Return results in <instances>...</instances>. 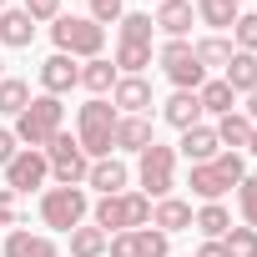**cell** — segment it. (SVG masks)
Masks as SVG:
<instances>
[{
    "mask_svg": "<svg viewBox=\"0 0 257 257\" xmlns=\"http://www.w3.org/2000/svg\"><path fill=\"white\" fill-rule=\"evenodd\" d=\"M41 86H46V96H66L71 86H81V66L56 51L51 61H41Z\"/></svg>",
    "mask_w": 257,
    "mask_h": 257,
    "instance_id": "12",
    "label": "cell"
},
{
    "mask_svg": "<svg viewBox=\"0 0 257 257\" xmlns=\"http://www.w3.org/2000/svg\"><path fill=\"white\" fill-rule=\"evenodd\" d=\"M177 152H182L192 167H202V162H212V157L222 152V142H217V132H212V126H187V132H182V142H177Z\"/></svg>",
    "mask_w": 257,
    "mask_h": 257,
    "instance_id": "16",
    "label": "cell"
},
{
    "mask_svg": "<svg viewBox=\"0 0 257 257\" xmlns=\"http://www.w3.org/2000/svg\"><path fill=\"white\" fill-rule=\"evenodd\" d=\"M247 121L257 126V91H247Z\"/></svg>",
    "mask_w": 257,
    "mask_h": 257,
    "instance_id": "40",
    "label": "cell"
},
{
    "mask_svg": "<svg viewBox=\"0 0 257 257\" xmlns=\"http://www.w3.org/2000/svg\"><path fill=\"white\" fill-rule=\"evenodd\" d=\"M116 81H121V71H116L106 56H96V61H86V66H81V86H86L91 96H106Z\"/></svg>",
    "mask_w": 257,
    "mask_h": 257,
    "instance_id": "24",
    "label": "cell"
},
{
    "mask_svg": "<svg viewBox=\"0 0 257 257\" xmlns=\"http://www.w3.org/2000/svg\"><path fill=\"white\" fill-rule=\"evenodd\" d=\"M197 101H202V111H212V116H227V111L237 106V91H232L227 81H202Z\"/></svg>",
    "mask_w": 257,
    "mask_h": 257,
    "instance_id": "27",
    "label": "cell"
},
{
    "mask_svg": "<svg viewBox=\"0 0 257 257\" xmlns=\"http://www.w3.org/2000/svg\"><path fill=\"white\" fill-rule=\"evenodd\" d=\"M197 257H227V252H222V242H202V247H197Z\"/></svg>",
    "mask_w": 257,
    "mask_h": 257,
    "instance_id": "39",
    "label": "cell"
},
{
    "mask_svg": "<svg viewBox=\"0 0 257 257\" xmlns=\"http://www.w3.org/2000/svg\"><path fill=\"white\" fill-rule=\"evenodd\" d=\"M16 217H21L16 192H11V187H0V227H16Z\"/></svg>",
    "mask_w": 257,
    "mask_h": 257,
    "instance_id": "37",
    "label": "cell"
},
{
    "mask_svg": "<svg viewBox=\"0 0 257 257\" xmlns=\"http://www.w3.org/2000/svg\"><path fill=\"white\" fill-rule=\"evenodd\" d=\"M126 182H132V172H126V162H116V157H101V162H91V172H86V187H96L101 197L126 192Z\"/></svg>",
    "mask_w": 257,
    "mask_h": 257,
    "instance_id": "14",
    "label": "cell"
},
{
    "mask_svg": "<svg viewBox=\"0 0 257 257\" xmlns=\"http://www.w3.org/2000/svg\"><path fill=\"white\" fill-rule=\"evenodd\" d=\"M152 222V197L147 192H116V197H101L96 202V227L111 237V232H137Z\"/></svg>",
    "mask_w": 257,
    "mask_h": 257,
    "instance_id": "5",
    "label": "cell"
},
{
    "mask_svg": "<svg viewBox=\"0 0 257 257\" xmlns=\"http://www.w3.org/2000/svg\"><path fill=\"white\" fill-rule=\"evenodd\" d=\"M111 66H116L121 76H142V71L152 66V46H126V41H121V46H116V61H111Z\"/></svg>",
    "mask_w": 257,
    "mask_h": 257,
    "instance_id": "31",
    "label": "cell"
},
{
    "mask_svg": "<svg viewBox=\"0 0 257 257\" xmlns=\"http://www.w3.org/2000/svg\"><path fill=\"white\" fill-rule=\"evenodd\" d=\"M242 16V0H197V21H207L212 31H232Z\"/></svg>",
    "mask_w": 257,
    "mask_h": 257,
    "instance_id": "23",
    "label": "cell"
},
{
    "mask_svg": "<svg viewBox=\"0 0 257 257\" xmlns=\"http://www.w3.org/2000/svg\"><path fill=\"white\" fill-rule=\"evenodd\" d=\"M26 106H31V86L16 81V76H6V81H0V116H21Z\"/></svg>",
    "mask_w": 257,
    "mask_h": 257,
    "instance_id": "30",
    "label": "cell"
},
{
    "mask_svg": "<svg viewBox=\"0 0 257 257\" xmlns=\"http://www.w3.org/2000/svg\"><path fill=\"white\" fill-rule=\"evenodd\" d=\"M192 51H197L202 71H227V61H232V51H237V46H232L227 36H207V41H197Z\"/></svg>",
    "mask_w": 257,
    "mask_h": 257,
    "instance_id": "25",
    "label": "cell"
},
{
    "mask_svg": "<svg viewBox=\"0 0 257 257\" xmlns=\"http://www.w3.org/2000/svg\"><path fill=\"white\" fill-rule=\"evenodd\" d=\"M152 227L157 232H187L192 227V202H182V197H162V202H152Z\"/></svg>",
    "mask_w": 257,
    "mask_h": 257,
    "instance_id": "18",
    "label": "cell"
},
{
    "mask_svg": "<svg viewBox=\"0 0 257 257\" xmlns=\"http://www.w3.org/2000/svg\"><path fill=\"white\" fill-rule=\"evenodd\" d=\"M237 207H242V222L257 232V177H242L237 182Z\"/></svg>",
    "mask_w": 257,
    "mask_h": 257,
    "instance_id": "34",
    "label": "cell"
},
{
    "mask_svg": "<svg viewBox=\"0 0 257 257\" xmlns=\"http://www.w3.org/2000/svg\"><path fill=\"white\" fill-rule=\"evenodd\" d=\"M162 121L177 126V132H187V126H202V101H197V91H172L167 106H162Z\"/></svg>",
    "mask_w": 257,
    "mask_h": 257,
    "instance_id": "17",
    "label": "cell"
},
{
    "mask_svg": "<svg viewBox=\"0 0 257 257\" xmlns=\"http://www.w3.org/2000/svg\"><path fill=\"white\" fill-rule=\"evenodd\" d=\"M106 232L101 227H76L71 232V257H106Z\"/></svg>",
    "mask_w": 257,
    "mask_h": 257,
    "instance_id": "29",
    "label": "cell"
},
{
    "mask_svg": "<svg viewBox=\"0 0 257 257\" xmlns=\"http://www.w3.org/2000/svg\"><path fill=\"white\" fill-rule=\"evenodd\" d=\"M111 106H116L121 116H147V111H152V81H147V76H121V81L111 86Z\"/></svg>",
    "mask_w": 257,
    "mask_h": 257,
    "instance_id": "11",
    "label": "cell"
},
{
    "mask_svg": "<svg viewBox=\"0 0 257 257\" xmlns=\"http://www.w3.org/2000/svg\"><path fill=\"white\" fill-rule=\"evenodd\" d=\"M61 121H66V106H61V96H31V106L16 116V142L21 147H31V152H46L51 147V137L61 132Z\"/></svg>",
    "mask_w": 257,
    "mask_h": 257,
    "instance_id": "2",
    "label": "cell"
},
{
    "mask_svg": "<svg viewBox=\"0 0 257 257\" xmlns=\"http://www.w3.org/2000/svg\"><path fill=\"white\" fill-rule=\"evenodd\" d=\"M222 252H227V257H257V232H252V227H232V232L222 237Z\"/></svg>",
    "mask_w": 257,
    "mask_h": 257,
    "instance_id": "32",
    "label": "cell"
},
{
    "mask_svg": "<svg viewBox=\"0 0 257 257\" xmlns=\"http://www.w3.org/2000/svg\"><path fill=\"white\" fill-rule=\"evenodd\" d=\"M31 21H56L61 16V0H26V6H21Z\"/></svg>",
    "mask_w": 257,
    "mask_h": 257,
    "instance_id": "36",
    "label": "cell"
},
{
    "mask_svg": "<svg viewBox=\"0 0 257 257\" xmlns=\"http://www.w3.org/2000/svg\"><path fill=\"white\" fill-rule=\"evenodd\" d=\"M152 21H157V31H167V41H187V31L197 21V6L192 0H162V11Z\"/></svg>",
    "mask_w": 257,
    "mask_h": 257,
    "instance_id": "13",
    "label": "cell"
},
{
    "mask_svg": "<svg viewBox=\"0 0 257 257\" xmlns=\"http://www.w3.org/2000/svg\"><path fill=\"white\" fill-rule=\"evenodd\" d=\"M192 227H197L207 242H222V237L232 232V212H227L222 202H207L202 212H192Z\"/></svg>",
    "mask_w": 257,
    "mask_h": 257,
    "instance_id": "22",
    "label": "cell"
},
{
    "mask_svg": "<svg viewBox=\"0 0 257 257\" xmlns=\"http://www.w3.org/2000/svg\"><path fill=\"white\" fill-rule=\"evenodd\" d=\"M46 177H51V162H46V152H31V147H21L11 162H6V187L21 197V192H36V187H46Z\"/></svg>",
    "mask_w": 257,
    "mask_h": 257,
    "instance_id": "9",
    "label": "cell"
},
{
    "mask_svg": "<svg viewBox=\"0 0 257 257\" xmlns=\"http://www.w3.org/2000/svg\"><path fill=\"white\" fill-rule=\"evenodd\" d=\"M232 46L257 56V11H242V16H237V26H232Z\"/></svg>",
    "mask_w": 257,
    "mask_h": 257,
    "instance_id": "33",
    "label": "cell"
},
{
    "mask_svg": "<svg viewBox=\"0 0 257 257\" xmlns=\"http://www.w3.org/2000/svg\"><path fill=\"white\" fill-rule=\"evenodd\" d=\"M0 252H6V257H61V252H56V242H51V237H41V232H11Z\"/></svg>",
    "mask_w": 257,
    "mask_h": 257,
    "instance_id": "21",
    "label": "cell"
},
{
    "mask_svg": "<svg viewBox=\"0 0 257 257\" xmlns=\"http://www.w3.org/2000/svg\"><path fill=\"white\" fill-rule=\"evenodd\" d=\"M152 142H157L152 116H121V121H116V147H121V152H137V157H142Z\"/></svg>",
    "mask_w": 257,
    "mask_h": 257,
    "instance_id": "15",
    "label": "cell"
},
{
    "mask_svg": "<svg viewBox=\"0 0 257 257\" xmlns=\"http://www.w3.org/2000/svg\"><path fill=\"white\" fill-rule=\"evenodd\" d=\"M0 81H6V61H0Z\"/></svg>",
    "mask_w": 257,
    "mask_h": 257,
    "instance_id": "41",
    "label": "cell"
},
{
    "mask_svg": "<svg viewBox=\"0 0 257 257\" xmlns=\"http://www.w3.org/2000/svg\"><path fill=\"white\" fill-rule=\"evenodd\" d=\"M116 26H121V41H126V46H152V31H157V21L142 16V11H126Z\"/></svg>",
    "mask_w": 257,
    "mask_h": 257,
    "instance_id": "28",
    "label": "cell"
},
{
    "mask_svg": "<svg viewBox=\"0 0 257 257\" xmlns=\"http://www.w3.org/2000/svg\"><path fill=\"white\" fill-rule=\"evenodd\" d=\"M106 257H172V252H167V232L137 227V232H111Z\"/></svg>",
    "mask_w": 257,
    "mask_h": 257,
    "instance_id": "10",
    "label": "cell"
},
{
    "mask_svg": "<svg viewBox=\"0 0 257 257\" xmlns=\"http://www.w3.org/2000/svg\"><path fill=\"white\" fill-rule=\"evenodd\" d=\"M86 6H91V21H96V26H111V21H121V16H126L121 0H86Z\"/></svg>",
    "mask_w": 257,
    "mask_h": 257,
    "instance_id": "35",
    "label": "cell"
},
{
    "mask_svg": "<svg viewBox=\"0 0 257 257\" xmlns=\"http://www.w3.org/2000/svg\"><path fill=\"white\" fill-rule=\"evenodd\" d=\"M116 121H121V111L106 101V96H91L81 111H76V142H81V152L91 157V162H101V157H111V147H116Z\"/></svg>",
    "mask_w": 257,
    "mask_h": 257,
    "instance_id": "1",
    "label": "cell"
},
{
    "mask_svg": "<svg viewBox=\"0 0 257 257\" xmlns=\"http://www.w3.org/2000/svg\"><path fill=\"white\" fill-rule=\"evenodd\" d=\"M212 132H217V142H222V147H232V152H237V147H247V142H252V121H247V116H237V111H227V116H217Z\"/></svg>",
    "mask_w": 257,
    "mask_h": 257,
    "instance_id": "26",
    "label": "cell"
},
{
    "mask_svg": "<svg viewBox=\"0 0 257 257\" xmlns=\"http://www.w3.org/2000/svg\"><path fill=\"white\" fill-rule=\"evenodd\" d=\"M31 41H36V21H31L21 6L0 11V46H11V51H26Z\"/></svg>",
    "mask_w": 257,
    "mask_h": 257,
    "instance_id": "19",
    "label": "cell"
},
{
    "mask_svg": "<svg viewBox=\"0 0 257 257\" xmlns=\"http://www.w3.org/2000/svg\"><path fill=\"white\" fill-rule=\"evenodd\" d=\"M0 11H6V0H0Z\"/></svg>",
    "mask_w": 257,
    "mask_h": 257,
    "instance_id": "42",
    "label": "cell"
},
{
    "mask_svg": "<svg viewBox=\"0 0 257 257\" xmlns=\"http://www.w3.org/2000/svg\"><path fill=\"white\" fill-rule=\"evenodd\" d=\"M247 177V162H242V152H217L212 162H202V167H192V192L202 197V202H222L237 182Z\"/></svg>",
    "mask_w": 257,
    "mask_h": 257,
    "instance_id": "4",
    "label": "cell"
},
{
    "mask_svg": "<svg viewBox=\"0 0 257 257\" xmlns=\"http://www.w3.org/2000/svg\"><path fill=\"white\" fill-rule=\"evenodd\" d=\"M51 41L61 56H81V61H96L101 46H106V26H96L91 16H56L51 21Z\"/></svg>",
    "mask_w": 257,
    "mask_h": 257,
    "instance_id": "3",
    "label": "cell"
},
{
    "mask_svg": "<svg viewBox=\"0 0 257 257\" xmlns=\"http://www.w3.org/2000/svg\"><path fill=\"white\" fill-rule=\"evenodd\" d=\"M46 162H51V177L56 187H86V172H91V157L81 152V142L71 132H56L51 147H46Z\"/></svg>",
    "mask_w": 257,
    "mask_h": 257,
    "instance_id": "7",
    "label": "cell"
},
{
    "mask_svg": "<svg viewBox=\"0 0 257 257\" xmlns=\"http://www.w3.org/2000/svg\"><path fill=\"white\" fill-rule=\"evenodd\" d=\"M137 182H142V192H147L152 202L172 197V187H177V147L152 142V147L142 152V162H137Z\"/></svg>",
    "mask_w": 257,
    "mask_h": 257,
    "instance_id": "6",
    "label": "cell"
},
{
    "mask_svg": "<svg viewBox=\"0 0 257 257\" xmlns=\"http://www.w3.org/2000/svg\"><path fill=\"white\" fill-rule=\"evenodd\" d=\"M222 81L237 91V96H247V91H257V56L252 51H232V61H227V71H222Z\"/></svg>",
    "mask_w": 257,
    "mask_h": 257,
    "instance_id": "20",
    "label": "cell"
},
{
    "mask_svg": "<svg viewBox=\"0 0 257 257\" xmlns=\"http://www.w3.org/2000/svg\"><path fill=\"white\" fill-rule=\"evenodd\" d=\"M86 212H91L86 187H51V192L41 197V222L56 227V232H76V227L86 222Z\"/></svg>",
    "mask_w": 257,
    "mask_h": 257,
    "instance_id": "8",
    "label": "cell"
},
{
    "mask_svg": "<svg viewBox=\"0 0 257 257\" xmlns=\"http://www.w3.org/2000/svg\"><path fill=\"white\" fill-rule=\"evenodd\" d=\"M21 152V142H16V132H6V126H0V167H6L11 157Z\"/></svg>",
    "mask_w": 257,
    "mask_h": 257,
    "instance_id": "38",
    "label": "cell"
}]
</instances>
